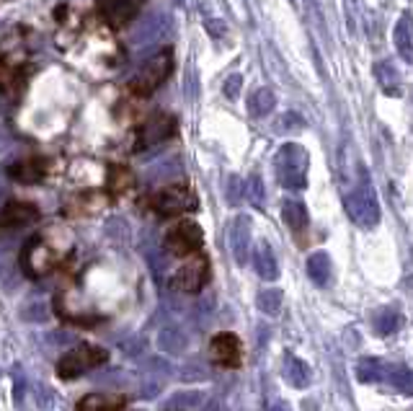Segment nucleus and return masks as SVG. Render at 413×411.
<instances>
[{
	"mask_svg": "<svg viewBox=\"0 0 413 411\" xmlns=\"http://www.w3.org/2000/svg\"><path fill=\"white\" fill-rule=\"evenodd\" d=\"M308 168L310 156L308 150L297 145V142H285L274 156V173H277L279 184L285 189H305L308 187Z\"/></svg>",
	"mask_w": 413,
	"mask_h": 411,
	"instance_id": "1",
	"label": "nucleus"
},
{
	"mask_svg": "<svg viewBox=\"0 0 413 411\" xmlns=\"http://www.w3.org/2000/svg\"><path fill=\"white\" fill-rule=\"evenodd\" d=\"M344 207L346 215L352 217V223H357L359 228H375L380 223V202H377V195L372 189L367 171H364V166H359V181L346 195Z\"/></svg>",
	"mask_w": 413,
	"mask_h": 411,
	"instance_id": "2",
	"label": "nucleus"
},
{
	"mask_svg": "<svg viewBox=\"0 0 413 411\" xmlns=\"http://www.w3.org/2000/svg\"><path fill=\"white\" fill-rule=\"evenodd\" d=\"M109 359V352L104 347H96V344H78L73 349H68L57 359V378L62 381H73V378H80L83 373H88L93 367L104 365Z\"/></svg>",
	"mask_w": 413,
	"mask_h": 411,
	"instance_id": "3",
	"label": "nucleus"
},
{
	"mask_svg": "<svg viewBox=\"0 0 413 411\" xmlns=\"http://www.w3.org/2000/svg\"><path fill=\"white\" fill-rule=\"evenodd\" d=\"M171 70H173V50L165 47L155 57H150V60L145 62L143 70L129 81V88H132L135 96H150L152 91L160 88L168 81Z\"/></svg>",
	"mask_w": 413,
	"mask_h": 411,
	"instance_id": "4",
	"label": "nucleus"
},
{
	"mask_svg": "<svg viewBox=\"0 0 413 411\" xmlns=\"http://www.w3.org/2000/svg\"><path fill=\"white\" fill-rule=\"evenodd\" d=\"M150 207L155 209L158 215L173 217V215H181V212L194 209L196 197L186 184H171V187L158 189V192L150 197Z\"/></svg>",
	"mask_w": 413,
	"mask_h": 411,
	"instance_id": "5",
	"label": "nucleus"
},
{
	"mask_svg": "<svg viewBox=\"0 0 413 411\" xmlns=\"http://www.w3.org/2000/svg\"><path fill=\"white\" fill-rule=\"evenodd\" d=\"M165 246L171 248L176 256H194L204 246V233L194 220H181L179 225H173L168 231Z\"/></svg>",
	"mask_w": 413,
	"mask_h": 411,
	"instance_id": "6",
	"label": "nucleus"
},
{
	"mask_svg": "<svg viewBox=\"0 0 413 411\" xmlns=\"http://www.w3.org/2000/svg\"><path fill=\"white\" fill-rule=\"evenodd\" d=\"M54 267V254L52 248L47 246L44 241L34 236L26 241V246L21 248V270L29 279H39Z\"/></svg>",
	"mask_w": 413,
	"mask_h": 411,
	"instance_id": "7",
	"label": "nucleus"
},
{
	"mask_svg": "<svg viewBox=\"0 0 413 411\" xmlns=\"http://www.w3.org/2000/svg\"><path fill=\"white\" fill-rule=\"evenodd\" d=\"M207 274H210L207 259H204V256H191V259L173 274L171 284L179 292H199L204 287V282H207Z\"/></svg>",
	"mask_w": 413,
	"mask_h": 411,
	"instance_id": "8",
	"label": "nucleus"
},
{
	"mask_svg": "<svg viewBox=\"0 0 413 411\" xmlns=\"http://www.w3.org/2000/svg\"><path fill=\"white\" fill-rule=\"evenodd\" d=\"M173 132H176V120H173V117H165V114H158V117H152L150 122H145L143 127H140L135 148L137 150L155 148L160 142L171 140Z\"/></svg>",
	"mask_w": 413,
	"mask_h": 411,
	"instance_id": "9",
	"label": "nucleus"
},
{
	"mask_svg": "<svg viewBox=\"0 0 413 411\" xmlns=\"http://www.w3.org/2000/svg\"><path fill=\"white\" fill-rule=\"evenodd\" d=\"M212 359L217 362L220 367H241V339L230 334V331H222V334H215L210 344Z\"/></svg>",
	"mask_w": 413,
	"mask_h": 411,
	"instance_id": "10",
	"label": "nucleus"
},
{
	"mask_svg": "<svg viewBox=\"0 0 413 411\" xmlns=\"http://www.w3.org/2000/svg\"><path fill=\"white\" fill-rule=\"evenodd\" d=\"M96 6H98V16H101L112 29L127 26V23L137 16L135 0H96Z\"/></svg>",
	"mask_w": 413,
	"mask_h": 411,
	"instance_id": "11",
	"label": "nucleus"
},
{
	"mask_svg": "<svg viewBox=\"0 0 413 411\" xmlns=\"http://www.w3.org/2000/svg\"><path fill=\"white\" fill-rule=\"evenodd\" d=\"M227 241H230V251H233L235 262H248V246H251V220L246 215L233 217V223L227 228Z\"/></svg>",
	"mask_w": 413,
	"mask_h": 411,
	"instance_id": "12",
	"label": "nucleus"
},
{
	"mask_svg": "<svg viewBox=\"0 0 413 411\" xmlns=\"http://www.w3.org/2000/svg\"><path fill=\"white\" fill-rule=\"evenodd\" d=\"M39 217V209L31 202H18V199H11L3 207V215H0V223L3 228H21L26 223H34Z\"/></svg>",
	"mask_w": 413,
	"mask_h": 411,
	"instance_id": "13",
	"label": "nucleus"
},
{
	"mask_svg": "<svg viewBox=\"0 0 413 411\" xmlns=\"http://www.w3.org/2000/svg\"><path fill=\"white\" fill-rule=\"evenodd\" d=\"M8 176L21 184H39L47 176V163L42 158H26V161L8 166Z\"/></svg>",
	"mask_w": 413,
	"mask_h": 411,
	"instance_id": "14",
	"label": "nucleus"
},
{
	"mask_svg": "<svg viewBox=\"0 0 413 411\" xmlns=\"http://www.w3.org/2000/svg\"><path fill=\"white\" fill-rule=\"evenodd\" d=\"M253 267L258 272V277L263 279H277L279 277V264H277V256H274V248L266 243V241H258L256 243V251H253Z\"/></svg>",
	"mask_w": 413,
	"mask_h": 411,
	"instance_id": "15",
	"label": "nucleus"
},
{
	"mask_svg": "<svg viewBox=\"0 0 413 411\" xmlns=\"http://www.w3.org/2000/svg\"><path fill=\"white\" fill-rule=\"evenodd\" d=\"M127 398L124 396H112V393H90V396L80 398L76 411H124Z\"/></svg>",
	"mask_w": 413,
	"mask_h": 411,
	"instance_id": "16",
	"label": "nucleus"
},
{
	"mask_svg": "<svg viewBox=\"0 0 413 411\" xmlns=\"http://www.w3.org/2000/svg\"><path fill=\"white\" fill-rule=\"evenodd\" d=\"M395 50H398L400 60L403 62H413V21L411 16H400L398 23H395Z\"/></svg>",
	"mask_w": 413,
	"mask_h": 411,
	"instance_id": "17",
	"label": "nucleus"
},
{
	"mask_svg": "<svg viewBox=\"0 0 413 411\" xmlns=\"http://www.w3.org/2000/svg\"><path fill=\"white\" fill-rule=\"evenodd\" d=\"M375 78L385 96H400V93H403V81H400L398 70L393 68V62H377Z\"/></svg>",
	"mask_w": 413,
	"mask_h": 411,
	"instance_id": "18",
	"label": "nucleus"
},
{
	"mask_svg": "<svg viewBox=\"0 0 413 411\" xmlns=\"http://www.w3.org/2000/svg\"><path fill=\"white\" fill-rule=\"evenodd\" d=\"M388 362L380 357H364L357 362V381L359 383H385L388 381Z\"/></svg>",
	"mask_w": 413,
	"mask_h": 411,
	"instance_id": "19",
	"label": "nucleus"
},
{
	"mask_svg": "<svg viewBox=\"0 0 413 411\" xmlns=\"http://www.w3.org/2000/svg\"><path fill=\"white\" fill-rule=\"evenodd\" d=\"M274 106H277V96H274V91L261 86V88H256L251 96H248V114L256 117V120H261V117H269L274 112Z\"/></svg>",
	"mask_w": 413,
	"mask_h": 411,
	"instance_id": "20",
	"label": "nucleus"
},
{
	"mask_svg": "<svg viewBox=\"0 0 413 411\" xmlns=\"http://www.w3.org/2000/svg\"><path fill=\"white\" fill-rule=\"evenodd\" d=\"M285 381L292 386V388H308L310 386V367L302 362L300 357L294 354H287L285 357Z\"/></svg>",
	"mask_w": 413,
	"mask_h": 411,
	"instance_id": "21",
	"label": "nucleus"
},
{
	"mask_svg": "<svg viewBox=\"0 0 413 411\" xmlns=\"http://www.w3.org/2000/svg\"><path fill=\"white\" fill-rule=\"evenodd\" d=\"M282 217H285V223L289 225V231H294V233H302L310 223L308 207L302 202H297V199H287V202L282 204Z\"/></svg>",
	"mask_w": 413,
	"mask_h": 411,
	"instance_id": "22",
	"label": "nucleus"
},
{
	"mask_svg": "<svg viewBox=\"0 0 413 411\" xmlns=\"http://www.w3.org/2000/svg\"><path fill=\"white\" fill-rule=\"evenodd\" d=\"M308 277L318 287L328 284L330 279V256L325 251H316V254L308 256Z\"/></svg>",
	"mask_w": 413,
	"mask_h": 411,
	"instance_id": "23",
	"label": "nucleus"
},
{
	"mask_svg": "<svg viewBox=\"0 0 413 411\" xmlns=\"http://www.w3.org/2000/svg\"><path fill=\"white\" fill-rule=\"evenodd\" d=\"M393 388L400 390L403 396H413V370L406 365H390L388 367V381Z\"/></svg>",
	"mask_w": 413,
	"mask_h": 411,
	"instance_id": "24",
	"label": "nucleus"
},
{
	"mask_svg": "<svg viewBox=\"0 0 413 411\" xmlns=\"http://www.w3.org/2000/svg\"><path fill=\"white\" fill-rule=\"evenodd\" d=\"M165 23H168V18H163V16H152L150 21L145 23L143 29L137 31L135 34V39H132V45H150V42H155V39H160V34H163V29H165Z\"/></svg>",
	"mask_w": 413,
	"mask_h": 411,
	"instance_id": "25",
	"label": "nucleus"
},
{
	"mask_svg": "<svg viewBox=\"0 0 413 411\" xmlns=\"http://www.w3.org/2000/svg\"><path fill=\"white\" fill-rule=\"evenodd\" d=\"M282 300H285V295H282V290H261L258 292V298H256V303H258V311L266 316H277L279 311H282Z\"/></svg>",
	"mask_w": 413,
	"mask_h": 411,
	"instance_id": "26",
	"label": "nucleus"
},
{
	"mask_svg": "<svg viewBox=\"0 0 413 411\" xmlns=\"http://www.w3.org/2000/svg\"><path fill=\"white\" fill-rule=\"evenodd\" d=\"M372 321H375L377 334H383V337H388V334H393V331H398V326H400V316L395 313L393 308H383V311H377Z\"/></svg>",
	"mask_w": 413,
	"mask_h": 411,
	"instance_id": "27",
	"label": "nucleus"
},
{
	"mask_svg": "<svg viewBox=\"0 0 413 411\" xmlns=\"http://www.w3.org/2000/svg\"><path fill=\"white\" fill-rule=\"evenodd\" d=\"M3 93H6L8 98H13L16 93H21V86H23V78H21V73H16L11 65H3Z\"/></svg>",
	"mask_w": 413,
	"mask_h": 411,
	"instance_id": "28",
	"label": "nucleus"
},
{
	"mask_svg": "<svg viewBox=\"0 0 413 411\" xmlns=\"http://www.w3.org/2000/svg\"><path fill=\"white\" fill-rule=\"evenodd\" d=\"M132 184H135V179H132V171H129V168H119V166L112 168V179H109V189H112V192H116V195H119V192H127Z\"/></svg>",
	"mask_w": 413,
	"mask_h": 411,
	"instance_id": "29",
	"label": "nucleus"
},
{
	"mask_svg": "<svg viewBox=\"0 0 413 411\" xmlns=\"http://www.w3.org/2000/svg\"><path fill=\"white\" fill-rule=\"evenodd\" d=\"M246 197H248V202L253 204V207L261 209L263 207V181L258 173H253V176H248L246 181Z\"/></svg>",
	"mask_w": 413,
	"mask_h": 411,
	"instance_id": "30",
	"label": "nucleus"
},
{
	"mask_svg": "<svg viewBox=\"0 0 413 411\" xmlns=\"http://www.w3.org/2000/svg\"><path fill=\"white\" fill-rule=\"evenodd\" d=\"M243 192H246V187L241 184V179H238V176H230V179H227V202L238 204L243 197H246Z\"/></svg>",
	"mask_w": 413,
	"mask_h": 411,
	"instance_id": "31",
	"label": "nucleus"
},
{
	"mask_svg": "<svg viewBox=\"0 0 413 411\" xmlns=\"http://www.w3.org/2000/svg\"><path fill=\"white\" fill-rule=\"evenodd\" d=\"M241 86H243V78L238 73H233L225 81V86H222V93H225V96L230 98V101H235V98L241 96Z\"/></svg>",
	"mask_w": 413,
	"mask_h": 411,
	"instance_id": "32",
	"label": "nucleus"
},
{
	"mask_svg": "<svg viewBox=\"0 0 413 411\" xmlns=\"http://www.w3.org/2000/svg\"><path fill=\"white\" fill-rule=\"evenodd\" d=\"M202 401H204L202 393H179V396H173V398H171V404H168V409H179V404H186V406H191V404H202Z\"/></svg>",
	"mask_w": 413,
	"mask_h": 411,
	"instance_id": "33",
	"label": "nucleus"
},
{
	"mask_svg": "<svg viewBox=\"0 0 413 411\" xmlns=\"http://www.w3.org/2000/svg\"><path fill=\"white\" fill-rule=\"evenodd\" d=\"M207 31H210L212 37H222V34H225V23L222 21H210L207 23Z\"/></svg>",
	"mask_w": 413,
	"mask_h": 411,
	"instance_id": "34",
	"label": "nucleus"
}]
</instances>
